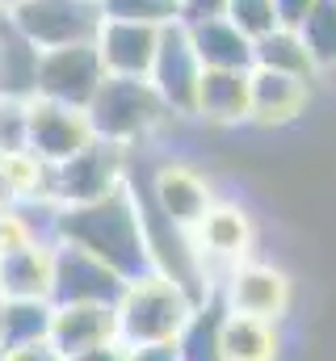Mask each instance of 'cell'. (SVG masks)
<instances>
[{
    "mask_svg": "<svg viewBox=\"0 0 336 361\" xmlns=\"http://www.w3.org/2000/svg\"><path fill=\"white\" fill-rule=\"evenodd\" d=\"M202 59L189 42L185 21H168L160 34V55L152 68V85L164 97V105L172 114H198V89H202Z\"/></svg>",
    "mask_w": 336,
    "mask_h": 361,
    "instance_id": "9c48e42d",
    "label": "cell"
},
{
    "mask_svg": "<svg viewBox=\"0 0 336 361\" xmlns=\"http://www.w3.org/2000/svg\"><path fill=\"white\" fill-rule=\"evenodd\" d=\"M273 349H277V336H273L269 319H252V315L227 311V324H223V361H269Z\"/></svg>",
    "mask_w": 336,
    "mask_h": 361,
    "instance_id": "ffe728a7",
    "label": "cell"
},
{
    "mask_svg": "<svg viewBox=\"0 0 336 361\" xmlns=\"http://www.w3.org/2000/svg\"><path fill=\"white\" fill-rule=\"evenodd\" d=\"M256 68H269V72H286V76H303L307 80V72L316 68V59H311L303 34L282 25V30L256 38Z\"/></svg>",
    "mask_w": 336,
    "mask_h": 361,
    "instance_id": "7402d4cb",
    "label": "cell"
},
{
    "mask_svg": "<svg viewBox=\"0 0 336 361\" xmlns=\"http://www.w3.org/2000/svg\"><path fill=\"white\" fill-rule=\"evenodd\" d=\"M126 361H181V353H176V341H168V345H139L131 349Z\"/></svg>",
    "mask_w": 336,
    "mask_h": 361,
    "instance_id": "4dcf8cb0",
    "label": "cell"
},
{
    "mask_svg": "<svg viewBox=\"0 0 336 361\" xmlns=\"http://www.w3.org/2000/svg\"><path fill=\"white\" fill-rule=\"evenodd\" d=\"M92 122L84 109L59 105V101H42L30 97V156L47 169L72 160L76 152H84L92 143Z\"/></svg>",
    "mask_w": 336,
    "mask_h": 361,
    "instance_id": "ba28073f",
    "label": "cell"
},
{
    "mask_svg": "<svg viewBox=\"0 0 336 361\" xmlns=\"http://www.w3.org/2000/svg\"><path fill=\"white\" fill-rule=\"evenodd\" d=\"M227 0H181V17H210V13H223Z\"/></svg>",
    "mask_w": 336,
    "mask_h": 361,
    "instance_id": "1f68e13d",
    "label": "cell"
},
{
    "mask_svg": "<svg viewBox=\"0 0 336 361\" xmlns=\"http://www.w3.org/2000/svg\"><path fill=\"white\" fill-rule=\"evenodd\" d=\"M277 4V17H282V25L286 30H299L303 21H307V13L320 4V0H273Z\"/></svg>",
    "mask_w": 336,
    "mask_h": 361,
    "instance_id": "83f0119b",
    "label": "cell"
},
{
    "mask_svg": "<svg viewBox=\"0 0 336 361\" xmlns=\"http://www.w3.org/2000/svg\"><path fill=\"white\" fill-rule=\"evenodd\" d=\"M164 97L148 76H105V85L97 89L92 105L84 109L92 122L97 139L109 143H131L139 139L148 126H156V118L164 114Z\"/></svg>",
    "mask_w": 336,
    "mask_h": 361,
    "instance_id": "3957f363",
    "label": "cell"
},
{
    "mask_svg": "<svg viewBox=\"0 0 336 361\" xmlns=\"http://www.w3.org/2000/svg\"><path fill=\"white\" fill-rule=\"evenodd\" d=\"M160 34H164V25H156V21L105 17V25L97 34V51L105 59V72L109 76H148L152 80L156 55H160Z\"/></svg>",
    "mask_w": 336,
    "mask_h": 361,
    "instance_id": "30bf717a",
    "label": "cell"
},
{
    "mask_svg": "<svg viewBox=\"0 0 336 361\" xmlns=\"http://www.w3.org/2000/svg\"><path fill=\"white\" fill-rule=\"evenodd\" d=\"M51 324H55V302L51 298H13V302H4L0 353H17V349L51 341Z\"/></svg>",
    "mask_w": 336,
    "mask_h": 361,
    "instance_id": "d6986e66",
    "label": "cell"
},
{
    "mask_svg": "<svg viewBox=\"0 0 336 361\" xmlns=\"http://www.w3.org/2000/svg\"><path fill=\"white\" fill-rule=\"evenodd\" d=\"M118 189H122V143L109 139H92L72 160L55 164L47 180V193L64 206H88Z\"/></svg>",
    "mask_w": 336,
    "mask_h": 361,
    "instance_id": "8992f818",
    "label": "cell"
},
{
    "mask_svg": "<svg viewBox=\"0 0 336 361\" xmlns=\"http://www.w3.org/2000/svg\"><path fill=\"white\" fill-rule=\"evenodd\" d=\"M8 17L38 51L97 42V34L105 25L101 0H25Z\"/></svg>",
    "mask_w": 336,
    "mask_h": 361,
    "instance_id": "5b68a950",
    "label": "cell"
},
{
    "mask_svg": "<svg viewBox=\"0 0 336 361\" xmlns=\"http://www.w3.org/2000/svg\"><path fill=\"white\" fill-rule=\"evenodd\" d=\"M0 328H4V298H0Z\"/></svg>",
    "mask_w": 336,
    "mask_h": 361,
    "instance_id": "836d02e7",
    "label": "cell"
},
{
    "mask_svg": "<svg viewBox=\"0 0 336 361\" xmlns=\"http://www.w3.org/2000/svg\"><path fill=\"white\" fill-rule=\"evenodd\" d=\"M51 294V248L21 244L0 252V298H47Z\"/></svg>",
    "mask_w": 336,
    "mask_h": 361,
    "instance_id": "2e32d148",
    "label": "cell"
},
{
    "mask_svg": "<svg viewBox=\"0 0 336 361\" xmlns=\"http://www.w3.org/2000/svg\"><path fill=\"white\" fill-rule=\"evenodd\" d=\"M172 4H181V0H172Z\"/></svg>",
    "mask_w": 336,
    "mask_h": 361,
    "instance_id": "e575fe53",
    "label": "cell"
},
{
    "mask_svg": "<svg viewBox=\"0 0 336 361\" xmlns=\"http://www.w3.org/2000/svg\"><path fill=\"white\" fill-rule=\"evenodd\" d=\"M223 13L248 34L252 42L265 38V34H273V30H282V17H277V4L273 0H227Z\"/></svg>",
    "mask_w": 336,
    "mask_h": 361,
    "instance_id": "484cf974",
    "label": "cell"
},
{
    "mask_svg": "<svg viewBox=\"0 0 336 361\" xmlns=\"http://www.w3.org/2000/svg\"><path fill=\"white\" fill-rule=\"evenodd\" d=\"M38 59L42 51L0 13V97H34L38 92Z\"/></svg>",
    "mask_w": 336,
    "mask_h": 361,
    "instance_id": "5bb4252c",
    "label": "cell"
},
{
    "mask_svg": "<svg viewBox=\"0 0 336 361\" xmlns=\"http://www.w3.org/2000/svg\"><path fill=\"white\" fill-rule=\"evenodd\" d=\"M223 324L227 315L219 307H193L189 324L176 336L181 361H223Z\"/></svg>",
    "mask_w": 336,
    "mask_h": 361,
    "instance_id": "44dd1931",
    "label": "cell"
},
{
    "mask_svg": "<svg viewBox=\"0 0 336 361\" xmlns=\"http://www.w3.org/2000/svg\"><path fill=\"white\" fill-rule=\"evenodd\" d=\"M202 244L210 248V252H219V257H240L244 252V244H248V223H244V214L240 210H210L206 219H202Z\"/></svg>",
    "mask_w": 336,
    "mask_h": 361,
    "instance_id": "603a6c76",
    "label": "cell"
},
{
    "mask_svg": "<svg viewBox=\"0 0 336 361\" xmlns=\"http://www.w3.org/2000/svg\"><path fill=\"white\" fill-rule=\"evenodd\" d=\"M185 21V17H181ZM189 42L202 59V68H223V72H252L256 68V42L227 17V13H210V17H189L185 21Z\"/></svg>",
    "mask_w": 336,
    "mask_h": 361,
    "instance_id": "8fae6325",
    "label": "cell"
},
{
    "mask_svg": "<svg viewBox=\"0 0 336 361\" xmlns=\"http://www.w3.org/2000/svg\"><path fill=\"white\" fill-rule=\"evenodd\" d=\"M4 361H68L51 341H42V345H30V349H17V353H4Z\"/></svg>",
    "mask_w": 336,
    "mask_h": 361,
    "instance_id": "f546056e",
    "label": "cell"
},
{
    "mask_svg": "<svg viewBox=\"0 0 336 361\" xmlns=\"http://www.w3.org/2000/svg\"><path fill=\"white\" fill-rule=\"evenodd\" d=\"M131 281L118 277L101 257H92L88 248L59 240L51 248V302L55 307H76V302H101V307H118L126 298Z\"/></svg>",
    "mask_w": 336,
    "mask_h": 361,
    "instance_id": "277c9868",
    "label": "cell"
},
{
    "mask_svg": "<svg viewBox=\"0 0 336 361\" xmlns=\"http://www.w3.org/2000/svg\"><path fill=\"white\" fill-rule=\"evenodd\" d=\"M303 101H307V80L303 76L252 68V118L286 122V118H294L303 109Z\"/></svg>",
    "mask_w": 336,
    "mask_h": 361,
    "instance_id": "ac0fdd59",
    "label": "cell"
},
{
    "mask_svg": "<svg viewBox=\"0 0 336 361\" xmlns=\"http://www.w3.org/2000/svg\"><path fill=\"white\" fill-rule=\"evenodd\" d=\"M105 59L97 51V42H84V47H55V51H42L38 59V92L42 101H59V105H72V109H88L97 89L105 85Z\"/></svg>",
    "mask_w": 336,
    "mask_h": 361,
    "instance_id": "52a82bcc",
    "label": "cell"
},
{
    "mask_svg": "<svg viewBox=\"0 0 336 361\" xmlns=\"http://www.w3.org/2000/svg\"><path fill=\"white\" fill-rule=\"evenodd\" d=\"M30 156V101L0 97V160Z\"/></svg>",
    "mask_w": 336,
    "mask_h": 361,
    "instance_id": "cb8c5ba5",
    "label": "cell"
},
{
    "mask_svg": "<svg viewBox=\"0 0 336 361\" xmlns=\"http://www.w3.org/2000/svg\"><path fill=\"white\" fill-rule=\"evenodd\" d=\"M152 202H156V210L164 214L176 231L202 227V219L215 210L206 185L193 177L189 169H160L156 185H152Z\"/></svg>",
    "mask_w": 336,
    "mask_h": 361,
    "instance_id": "4fadbf2b",
    "label": "cell"
},
{
    "mask_svg": "<svg viewBox=\"0 0 336 361\" xmlns=\"http://www.w3.org/2000/svg\"><path fill=\"white\" fill-rule=\"evenodd\" d=\"M198 114H206L215 122H236V118L252 114V72L206 68L202 89H198Z\"/></svg>",
    "mask_w": 336,
    "mask_h": 361,
    "instance_id": "e0dca14e",
    "label": "cell"
},
{
    "mask_svg": "<svg viewBox=\"0 0 336 361\" xmlns=\"http://www.w3.org/2000/svg\"><path fill=\"white\" fill-rule=\"evenodd\" d=\"M109 341H118V307H101V302L55 307L51 345L64 357H76L84 349H97V345H109Z\"/></svg>",
    "mask_w": 336,
    "mask_h": 361,
    "instance_id": "7c38bea8",
    "label": "cell"
},
{
    "mask_svg": "<svg viewBox=\"0 0 336 361\" xmlns=\"http://www.w3.org/2000/svg\"><path fill=\"white\" fill-rule=\"evenodd\" d=\"M299 34H303V42H307L316 63H332L336 59V0H320L307 13V21L299 25Z\"/></svg>",
    "mask_w": 336,
    "mask_h": 361,
    "instance_id": "d4e9b609",
    "label": "cell"
},
{
    "mask_svg": "<svg viewBox=\"0 0 336 361\" xmlns=\"http://www.w3.org/2000/svg\"><path fill=\"white\" fill-rule=\"evenodd\" d=\"M126 357H131V349L122 341H109V345L84 349V353H76V357H68V361H126Z\"/></svg>",
    "mask_w": 336,
    "mask_h": 361,
    "instance_id": "f1b7e54d",
    "label": "cell"
},
{
    "mask_svg": "<svg viewBox=\"0 0 336 361\" xmlns=\"http://www.w3.org/2000/svg\"><path fill=\"white\" fill-rule=\"evenodd\" d=\"M227 298H232V311H236V315H252V319H269V324H273V319L286 311L290 286H286L282 273L248 265V269H236Z\"/></svg>",
    "mask_w": 336,
    "mask_h": 361,
    "instance_id": "9a60e30c",
    "label": "cell"
},
{
    "mask_svg": "<svg viewBox=\"0 0 336 361\" xmlns=\"http://www.w3.org/2000/svg\"><path fill=\"white\" fill-rule=\"evenodd\" d=\"M0 361H4V353H0Z\"/></svg>",
    "mask_w": 336,
    "mask_h": 361,
    "instance_id": "d590c367",
    "label": "cell"
},
{
    "mask_svg": "<svg viewBox=\"0 0 336 361\" xmlns=\"http://www.w3.org/2000/svg\"><path fill=\"white\" fill-rule=\"evenodd\" d=\"M17 4H25V0H0V13H13Z\"/></svg>",
    "mask_w": 336,
    "mask_h": 361,
    "instance_id": "d6a6232c",
    "label": "cell"
},
{
    "mask_svg": "<svg viewBox=\"0 0 336 361\" xmlns=\"http://www.w3.org/2000/svg\"><path fill=\"white\" fill-rule=\"evenodd\" d=\"M101 13L118 17V21H156V25H168V21L181 17V4H172V0H101Z\"/></svg>",
    "mask_w": 336,
    "mask_h": 361,
    "instance_id": "4316f807",
    "label": "cell"
},
{
    "mask_svg": "<svg viewBox=\"0 0 336 361\" xmlns=\"http://www.w3.org/2000/svg\"><path fill=\"white\" fill-rule=\"evenodd\" d=\"M64 240L101 257L131 286L160 273V261H156L152 240H148L143 210L131 202L126 189H118L101 202H88V206H64Z\"/></svg>",
    "mask_w": 336,
    "mask_h": 361,
    "instance_id": "6da1fadb",
    "label": "cell"
},
{
    "mask_svg": "<svg viewBox=\"0 0 336 361\" xmlns=\"http://www.w3.org/2000/svg\"><path fill=\"white\" fill-rule=\"evenodd\" d=\"M193 315V298L164 273H152L126 290L118 302V341L126 349L139 345H168Z\"/></svg>",
    "mask_w": 336,
    "mask_h": 361,
    "instance_id": "7a4b0ae2",
    "label": "cell"
}]
</instances>
